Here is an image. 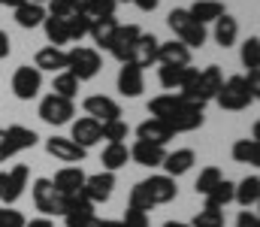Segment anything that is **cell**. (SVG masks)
Returning <instances> with one entry per match:
<instances>
[{"mask_svg": "<svg viewBox=\"0 0 260 227\" xmlns=\"http://www.w3.org/2000/svg\"><path fill=\"white\" fill-rule=\"evenodd\" d=\"M260 94V70L257 73H248V76H230L221 82L215 100L221 109L227 112H239V109H248Z\"/></svg>", "mask_w": 260, "mask_h": 227, "instance_id": "obj_1", "label": "cell"}, {"mask_svg": "<svg viewBox=\"0 0 260 227\" xmlns=\"http://www.w3.org/2000/svg\"><path fill=\"white\" fill-rule=\"evenodd\" d=\"M221 82H224V76H221V70H218V64H209V67H203V70H197L194 79L179 91V97H182V100H191V103H200V106H206L209 100H215V94H218Z\"/></svg>", "mask_w": 260, "mask_h": 227, "instance_id": "obj_2", "label": "cell"}, {"mask_svg": "<svg viewBox=\"0 0 260 227\" xmlns=\"http://www.w3.org/2000/svg\"><path fill=\"white\" fill-rule=\"evenodd\" d=\"M167 24H170V30L176 34V40H179L185 49H200V46L206 43V37H209V34H206V24L194 21V18L188 15V9H182V6L170 9Z\"/></svg>", "mask_w": 260, "mask_h": 227, "instance_id": "obj_3", "label": "cell"}, {"mask_svg": "<svg viewBox=\"0 0 260 227\" xmlns=\"http://www.w3.org/2000/svg\"><path fill=\"white\" fill-rule=\"evenodd\" d=\"M103 61H100V52L97 49H88V46H73L67 52V73L76 76L79 82H88L100 73Z\"/></svg>", "mask_w": 260, "mask_h": 227, "instance_id": "obj_4", "label": "cell"}, {"mask_svg": "<svg viewBox=\"0 0 260 227\" xmlns=\"http://www.w3.org/2000/svg\"><path fill=\"white\" fill-rule=\"evenodd\" d=\"M203 118H206V112H203L200 103H191V100H182V97H179L176 109L164 118V124H167L173 134H191L197 127H203Z\"/></svg>", "mask_w": 260, "mask_h": 227, "instance_id": "obj_5", "label": "cell"}, {"mask_svg": "<svg viewBox=\"0 0 260 227\" xmlns=\"http://www.w3.org/2000/svg\"><path fill=\"white\" fill-rule=\"evenodd\" d=\"M76 115V103L73 100H64L58 94H46L40 100V118L52 127H61V124H70Z\"/></svg>", "mask_w": 260, "mask_h": 227, "instance_id": "obj_6", "label": "cell"}, {"mask_svg": "<svg viewBox=\"0 0 260 227\" xmlns=\"http://www.w3.org/2000/svg\"><path fill=\"white\" fill-rule=\"evenodd\" d=\"M136 185H139L142 194L148 197L151 209H154V206H164V203H173L176 194H179L176 179H170V176H148V179H142V182H136Z\"/></svg>", "mask_w": 260, "mask_h": 227, "instance_id": "obj_7", "label": "cell"}, {"mask_svg": "<svg viewBox=\"0 0 260 227\" xmlns=\"http://www.w3.org/2000/svg\"><path fill=\"white\" fill-rule=\"evenodd\" d=\"M43 91V73L30 64H21L15 73H12V94L18 100H34L37 94Z\"/></svg>", "mask_w": 260, "mask_h": 227, "instance_id": "obj_8", "label": "cell"}, {"mask_svg": "<svg viewBox=\"0 0 260 227\" xmlns=\"http://www.w3.org/2000/svg\"><path fill=\"white\" fill-rule=\"evenodd\" d=\"M115 191V173H94V176H85V185H82V197L88 203H106Z\"/></svg>", "mask_w": 260, "mask_h": 227, "instance_id": "obj_9", "label": "cell"}, {"mask_svg": "<svg viewBox=\"0 0 260 227\" xmlns=\"http://www.w3.org/2000/svg\"><path fill=\"white\" fill-rule=\"evenodd\" d=\"M30 194H34V206L43 212V218L61 215V194L55 191L52 179H37L34 188H30Z\"/></svg>", "mask_w": 260, "mask_h": 227, "instance_id": "obj_10", "label": "cell"}, {"mask_svg": "<svg viewBox=\"0 0 260 227\" xmlns=\"http://www.w3.org/2000/svg\"><path fill=\"white\" fill-rule=\"evenodd\" d=\"M82 109H85L88 118H94V121H100V124L121 118V106H118L112 97H106V94H91V97H85Z\"/></svg>", "mask_w": 260, "mask_h": 227, "instance_id": "obj_11", "label": "cell"}, {"mask_svg": "<svg viewBox=\"0 0 260 227\" xmlns=\"http://www.w3.org/2000/svg\"><path fill=\"white\" fill-rule=\"evenodd\" d=\"M139 24H118L115 37H112V46H109V55L121 64H130V55H133V46L139 40Z\"/></svg>", "mask_w": 260, "mask_h": 227, "instance_id": "obj_12", "label": "cell"}, {"mask_svg": "<svg viewBox=\"0 0 260 227\" xmlns=\"http://www.w3.org/2000/svg\"><path fill=\"white\" fill-rule=\"evenodd\" d=\"M46 151H49L55 160H61V164H79V160H85V154H88L82 146H76L70 137H49V140H46Z\"/></svg>", "mask_w": 260, "mask_h": 227, "instance_id": "obj_13", "label": "cell"}, {"mask_svg": "<svg viewBox=\"0 0 260 227\" xmlns=\"http://www.w3.org/2000/svg\"><path fill=\"white\" fill-rule=\"evenodd\" d=\"M27 179H30V173H27V167L24 164H15L9 173H6V185H3V203L6 206H15L18 200H21V194H24V188H27Z\"/></svg>", "mask_w": 260, "mask_h": 227, "instance_id": "obj_14", "label": "cell"}, {"mask_svg": "<svg viewBox=\"0 0 260 227\" xmlns=\"http://www.w3.org/2000/svg\"><path fill=\"white\" fill-rule=\"evenodd\" d=\"M157 46H160V40L154 34H139V40L133 46V55H130V64L139 67V70L157 64Z\"/></svg>", "mask_w": 260, "mask_h": 227, "instance_id": "obj_15", "label": "cell"}, {"mask_svg": "<svg viewBox=\"0 0 260 227\" xmlns=\"http://www.w3.org/2000/svg\"><path fill=\"white\" fill-rule=\"evenodd\" d=\"M136 140L151 143V146H164V149H167V143L176 140V134H173L160 118H145V121L136 127Z\"/></svg>", "mask_w": 260, "mask_h": 227, "instance_id": "obj_16", "label": "cell"}, {"mask_svg": "<svg viewBox=\"0 0 260 227\" xmlns=\"http://www.w3.org/2000/svg\"><path fill=\"white\" fill-rule=\"evenodd\" d=\"M70 140L88 151L91 146L100 143V121H94V118H88V115L76 118V121H73V131H70Z\"/></svg>", "mask_w": 260, "mask_h": 227, "instance_id": "obj_17", "label": "cell"}, {"mask_svg": "<svg viewBox=\"0 0 260 227\" xmlns=\"http://www.w3.org/2000/svg\"><path fill=\"white\" fill-rule=\"evenodd\" d=\"M52 185H55V191H58L61 197L79 194L82 185H85V170H82V167H61V170L55 173Z\"/></svg>", "mask_w": 260, "mask_h": 227, "instance_id": "obj_18", "label": "cell"}, {"mask_svg": "<svg viewBox=\"0 0 260 227\" xmlns=\"http://www.w3.org/2000/svg\"><path fill=\"white\" fill-rule=\"evenodd\" d=\"M197 164V154L194 149H176V151H167V157H164V176H170V179H179V176H185L191 167Z\"/></svg>", "mask_w": 260, "mask_h": 227, "instance_id": "obj_19", "label": "cell"}, {"mask_svg": "<svg viewBox=\"0 0 260 227\" xmlns=\"http://www.w3.org/2000/svg\"><path fill=\"white\" fill-rule=\"evenodd\" d=\"M130 160L133 164H139V167H160L164 164V157H167V149L164 146H151V143H142V140H136L133 146H130Z\"/></svg>", "mask_w": 260, "mask_h": 227, "instance_id": "obj_20", "label": "cell"}, {"mask_svg": "<svg viewBox=\"0 0 260 227\" xmlns=\"http://www.w3.org/2000/svg\"><path fill=\"white\" fill-rule=\"evenodd\" d=\"M197 76V67H170V64H160V70H157V79H160V85L167 88V91H182L191 79Z\"/></svg>", "mask_w": 260, "mask_h": 227, "instance_id": "obj_21", "label": "cell"}, {"mask_svg": "<svg viewBox=\"0 0 260 227\" xmlns=\"http://www.w3.org/2000/svg\"><path fill=\"white\" fill-rule=\"evenodd\" d=\"M145 91V76L139 67H133V64H124L121 70H118V94L121 97H139Z\"/></svg>", "mask_w": 260, "mask_h": 227, "instance_id": "obj_22", "label": "cell"}, {"mask_svg": "<svg viewBox=\"0 0 260 227\" xmlns=\"http://www.w3.org/2000/svg\"><path fill=\"white\" fill-rule=\"evenodd\" d=\"M115 30H118V18H115V15H109V18H91L88 37L94 40V46H97V49H106V52H109Z\"/></svg>", "mask_w": 260, "mask_h": 227, "instance_id": "obj_23", "label": "cell"}, {"mask_svg": "<svg viewBox=\"0 0 260 227\" xmlns=\"http://www.w3.org/2000/svg\"><path fill=\"white\" fill-rule=\"evenodd\" d=\"M34 67L40 73H64L67 70V52L64 49H55V46H46V49L37 52Z\"/></svg>", "mask_w": 260, "mask_h": 227, "instance_id": "obj_24", "label": "cell"}, {"mask_svg": "<svg viewBox=\"0 0 260 227\" xmlns=\"http://www.w3.org/2000/svg\"><path fill=\"white\" fill-rule=\"evenodd\" d=\"M3 134H6V146H9V151H12V154L34 149V146L40 143L37 131H30V127H24V124H9Z\"/></svg>", "mask_w": 260, "mask_h": 227, "instance_id": "obj_25", "label": "cell"}, {"mask_svg": "<svg viewBox=\"0 0 260 227\" xmlns=\"http://www.w3.org/2000/svg\"><path fill=\"white\" fill-rule=\"evenodd\" d=\"M157 64H170V67H188V64H191V49H185L179 40L160 43V46H157Z\"/></svg>", "mask_w": 260, "mask_h": 227, "instance_id": "obj_26", "label": "cell"}, {"mask_svg": "<svg viewBox=\"0 0 260 227\" xmlns=\"http://www.w3.org/2000/svg\"><path fill=\"white\" fill-rule=\"evenodd\" d=\"M233 200H236L242 209H251V206H257V200H260V176H257V173L245 176V179L236 185V191H233Z\"/></svg>", "mask_w": 260, "mask_h": 227, "instance_id": "obj_27", "label": "cell"}, {"mask_svg": "<svg viewBox=\"0 0 260 227\" xmlns=\"http://www.w3.org/2000/svg\"><path fill=\"white\" fill-rule=\"evenodd\" d=\"M46 21V6H40V3H21L18 9H15V24L18 27H24V30H34V27H40Z\"/></svg>", "mask_w": 260, "mask_h": 227, "instance_id": "obj_28", "label": "cell"}, {"mask_svg": "<svg viewBox=\"0 0 260 227\" xmlns=\"http://www.w3.org/2000/svg\"><path fill=\"white\" fill-rule=\"evenodd\" d=\"M188 15L200 21V24H209V21H218L224 15V3L221 0H197L188 6Z\"/></svg>", "mask_w": 260, "mask_h": 227, "instance_id": "obj_29", "label": "cell"}, {"mask_svg": "<svg viewBox=\"0 0 260 227\" xmlns=\"http://www.w3.org/2000/svg\"><path fill=\"white\" fill-rule=\"evenodd\" d=\"M127 160H130V151L124 143H112V146H106L103 154H100V164H103L106 173H118L121 167H127Z\"/></svg>", "mask_w": 260, "mask_h": 227, "instance_id": "obj_30", "label": "cell"}, {"mask_svg": "<svg viewBox=\"0 0 260 227\" xmlns=\"http://www.w3.org/2000/svg\"><path fill=\"white\" fill-rule=\"evenodd\" d=\"M236 37H239V21L224 12V15L215 21V43H218L221 49H230V46L236 43Z\"/></svg>", "mask_w": 260, "mask_h": 227, "instance_id": "obj_31", "label": "cell"}, {"mask_svg": "<svg viewBox=\"0 0 260 227\" xmlns=\"http://www.w3.org/2000/svg\"><path fill=\"white\" fill-rule=\"evenodd\" d=\"M233 191H236V182L221 179V182L206 194V209H224L227 203H233Z\"/></svg>", "mask_w": 260, "mask_h": 227, "instance_id": "obj_32", "label": "cell"}, {"mask_svg": "<svg viewBox=\"0 0 260 227\" xmlns=\"http://www.w3.org/2000/svg\"><path fill=\"white\" fill-rule=\"evenodd\" d=\"M230 154H233L236 164H251V167H257L260 164V143L254 137H251V140H236L233 149H230Z\"/></svg>", "mask_w": 260, "mask_h": 227, "instance_id": "obj_33", "label": "cell"}, {"mask_svg": "<svg viewBox=\"0 0 260 227\" xmlns=\"http://www.w3.org/2000/svg\"><path fill=\"white\" fill-rule=\"evenodd\" d=\"M43 30H46V40H49V46H55V49H64V43H70V37H67V21H64V18H52V15H46V21H43Z\"/></svg>", "mask_w": 260, "mask_h": 227, "instance_id": "obj_34", "label": "cell"}, {"mask_svg": "<svg viewBox=\"0 0 260 227\" xmlns=\"http://www.w3.org/2000/svg\"><path fill=\"white\" fill-rule=\"evenodd\" d=\"M79 79L76 76L64 73H55V85H52V94H58V97H64V100H76V94H79Z\"/></svg>", "mask_w": 260, "mask_h": 227, "instance_id": "obj_35", "label": "cell"}, {"mask_svg": "<svg viewBox=\"0 0 260 227\" xmlns=\"http://www.w3.org/2000/svg\"><path fill=\"white\" fill-rule=\"evenodd\" d=\"M67 21V37H70V43H79V40H85L88 37V27H91V18L85 15V12H73Z\"/></svg>", "mask_w": 260, "mask_h": 227, "instance_id": "obj_36", "label": "cell"}, {"mask_svg": "<svg viewBox=\"0 0 260 227\" xmlns=\"http://www.w3.org/2000/svg\"><path fill=\"white\" fill-rule=\"evenodd\" d=\"M239 58H242V67H248V73H257L260 70V40L257 37H248L242 43Z\"/></svg>", "mask_w": 260, "mask_h": 227, "instance_id": "obj_37", "label": "cell"}, {"mask_svg": "<svg viewBox=\"0 0 260 227\" xmlns=\"http://www.w3.org/2000/svg\"><path fill=\"white\" fill-rule=\"evenodd\" d=\"M127 134H130V127L121 121V118L100 124V140H106V146H112V143H124V140H127Z\"/></svg>", "mask_w": 260, "mask_h": 227, "instance_id": "obj_38", "label": "cell"}, {"mask_svg": "<svg viewBox=\"0 0 260 227\" xmlns=\"http://www.w3.org/2000/svg\"><path fill=\"white\" fill-rule=\"evenodd\" d=\"M221 179H224V173H221L218 167H206V170H200V176H197L194 191L206 197V194H209V191H212V188H215V185L221 182Z\"/></svg>", "mask_w": 260, "mask_h": 227, "instance_id": "obj_39", "label": "cell"}, {"mask_svg": "<svg viewBox=\"0 0 260 227\" xmlns=\"http://www.w3.org/2000/svg\"><path fill=\"white\" fill-rule=\"evenodd\" d=\"M115 0H85V6H82V12L88 15V18H109V15H115Z\"/></svg>", "mask_w": 260, "mask_h": 227, "instance_id": "obj_40", "label": "cell"}, {"mask_svg": "<svg viewBox=\"0 0 260 227\" xmlns=\"http://www.w3.org/2000/svg\"><path fill=\"white\" fill-rule=\"evenodd\" d=\"M191 227H224V212L221 209H200L194 215V221H191Z\"/></svg>", "mask_w": 260, "mask_h": 227, "instance_id": "obj_41", "label": "cell"}, {"mask_svg": "<svg viewBox=\"0 0 260 227\" xmlns=\"http://www.w3.org/2000/svg\"><path fill=\"white\" fill-rule=\"evenodd\" d=\"M73 12H79V6L73 0H49V12L46 15H52V18H70Z\"/></svg>", "mask_w": 260, "mask_h": 227, "instance_id": "obj_42", "label": "cell"}, {"mask_svg": "<svg viewBox=\"0 0 260 227\" xmlns=\"http://www.w3.org/2000/svg\"><path fill=\"white\" fill-rule=\"evenodd\" d=\"M24 215L15 206H0V227H24Z\"/></svg>", "mask_w": 260, "mask_h": 227, "instance_id": "obj_43", "label": "cell"}, {"mask_svg": "<svg viewBox=\"0 0 260 227\" xmlns=\"http://www.w3.org/2000/svg\"><path fill=\"white\" fill-rule=\"evenodd\" d=\"M121 224L124 227H148V215L139 212V209H127L124 218H121Z\"/></svg>", "mask_w": 260, "mask_h": 227, "instance_id": "obj_44", "label": "cell"}, {"mask_svg": "<svg viewBox=\"0 0 260 227\" xmlns=\"http://www.w3.org/2000/svg\"><path fill=\"white\" fill-rule=\"evenodd\" d=\"M67 227H100V218L91 215H79V218H67Z\"/></svg>", "mask_w": 260, "mask_h": 227, "instance_id": "obj_45", "label": "cell"}, {"mask_svg": "<svg viewBox=\"0 0 260 227\" xmlns=\"http://www.w3.org/2000/svg\"><path fill=\"white\" fill-rule=\"evenodd\" d=\"M236 227H260L257 212H248V209H242V212H239V218H236Z\"/></svg>", "mask_w": 260, "mask_h": 227, "instance_id": "obj_46", "label": "cell"}, {"mask_svg": "<svg viewBox=\"0 0 260 227\" xmlns=\"http://www.w3.org/2000/svg\"><path fill=\"white\" fill-rule=\"evenodd\" d=\"M9 52H12V40H9V34H6V30H0V61H3V58H9Z\"/></svg>", "mask_w": 260, "mask_h": 227, "instance_id": "obj_47", "label": "cell"}, {"mask_svg": "<svg viewBox=\"0 0 260 227\" xmlns=\"http://www.w3.org/2000/svg\"><path fill=\"white\" fill-rule=\"evenodd\" d=\"M130 3H136V9H142V12H154L160 6V0H130Z\"/></svg>", "mask_w": 260, "mask_h": 227, "instance_id": "obj_48", "label": "cell"}, {"mask_svg": "<svg viewBox=\"0 0 260 227\" xmlns=\"http://www.w3.org/2000/svg\"><path fill=\"white\" fill-rule=\"evenodd\" d=\"M6 157H12V151H9V146H6V134L0 131V164H3Z\"/></svg>", "mask_w": 260, "mask_h": 227, "instance_id": "obj_49", "label": "cell"}, {"mask_svg": "<svg viewBox=\"0 0 260 227\" xmlns=\"http://www.w3.org/2000/svg\"><path fill=\"white\" fill-rule=\"evenodd\" d=\"M24 227H55L52 218H30V221H24Z\"/></svg>", "mask_w": 260, "mask_h": 227, "instance_id": "obj_50", "label": "cell"}, {"mask_svg": "<svg viewBox=\"0 0 260 227\" xmlns=\"http://www.w3.org/2000/svg\"><path fill=\"white\" fill-rule=\"evenodd\" d=\"M21 3H27V0H0V6H12V9H18Z\"/></svg>", "mask_w": 260, "mask_h": 227, "instance_id": "obj_51", "label": "cell"}, {"mask_svg": "<svg viewBox=\"0 0 260 227\" xmlns=\"http://www.w3.org/2000/svg\"><path fill=\"white\" fill-rule=\"evenodd\" d=\"M100 227H124V224H121V221H109V218H106V221H100Z\"/></svg>", "mask_w": 260, "mask_h": 227, "instance_id": "obj_52", "label": "cell"}, {"mask_svg": "<svg viewBox=\"0 0 260 227\" xmlns=\"http://www.w3.org/2000/svg\"><path fill=\"white\" fill-rule=\"evenodd\" d=\"M164 227H191V224H185V221H167Z\"/></svg>", "mask_w": 260, "mask_h": 227, "instance_id": "obj_53", "label": "cell"}, {"mask_svg": "<svg viewBox=\"0 0 260 227\" xmlns=\"http://www.w3.org/2000/svg\"><path fill=\"white\" fill-rule=\"evenodd\" d=\"M3 185H6V173H0V197H3Z\"/></svg>", "mask_w": 260, "mask_h": 227, "instance_id": "obj_54", "label": "cell"}, {"mask_svg": "<svg viewBox=\"0 0 260 227\" xmlns=\"http://www.w3.org/2000/svg\"><path fill=\"white\" fill-rule=\"evenodd\" d=\"M73 3H76V6H79V12H82V6H85V0H73Z\"/></svg>", "mask_w": 260, "mask_h": 227, "instance_id": "obj_55", "label": "cell"}, {"mask_svg": "<svg viewBox=\"0 0 260 227\" xmlns=\"http://www.w3.org/2000/svg\"><path fill=\"white\" fill-rule=\"evenodd\" d=\"M30 3H40V6H46V3H49V0H30Z\"/></svg>", "mask_w": 260, "mask_h": 227, "instance_id": "obj_56", "label": "cell"}, {"mask_svg": "<svg viewBox=\"0 0 260 227\" xmlns=\"http://www.w3.org/2000/svg\"><path fill=\"white\" fill-rule=\"evenodd\" d=\"M115 3H130V0H115Z\"/></svg>", "mask_w": 260, "mask_h": 227, "instance_id": "obj_57", "label": "cell"}]
</instances>
